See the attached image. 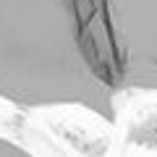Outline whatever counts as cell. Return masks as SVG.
<instances>
[{
    "label": "cell",
    "instance_id": "obj_3",
    "mask_svg": "<svg viewBox=\"0 0 157 157\" xmlns=\"http://www.w3.org/2000/svg\"><path fill=\"white\" fill-rule=\"evenodd\" d=\"M0 157H37V155H32L29 149H24V147L16 144V141L0 136Z\"/></svg>",
    "mask_w": 157,
    "mask_h": 157
},
{
    "label": "cell",
    "instance_id": "obj_1",
    "mask_svg": "<svg viewBox=\"0 0 157 157\" xmlns=\"http://www.w3.org/2000/svg\"><path fill=\"white\" fill-rule=\"evenodd\" d=\"M115 94L63 0H0V100L113 121Z\"/></svg>",
    "mask_w": 157,
    "mask_h": 157
},
{
    "label": "cell",
    "instance_id": "obj_2",
    "mask_svg": "<svg viewBox=\"0 0 157 157\" xmlns=\"http://www.w3.org/2000/svg\"><path fill=\"white\" fill-rule=\"evenodd\" d=\"M113 89L157 92V0H63Z\"/></svg>",
    "mask_w": 157,
    "mask_h": 157
}]
</instances>
